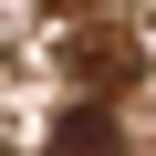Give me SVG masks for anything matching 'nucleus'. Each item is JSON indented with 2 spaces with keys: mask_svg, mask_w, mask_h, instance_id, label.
<instances>
[{
  "mask_svg": "<svg viewBox=\"0 0 156 156\" xmlns=\"http://www.w3.org/2000/svg\"><path fill=\"white\" fill-rule=\"evenodd\" d=\"M52 146H62V156H115V115H104V104H62Z\"/></svg>",
  "mask_w": 156,
  "mask_h": 156,
  "instance_id": "nucleus-1",
  "label": "nucleus"
}]
</instances>
